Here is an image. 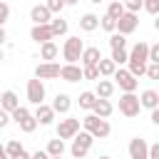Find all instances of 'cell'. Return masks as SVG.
Returning <instances> with one entry per match:
<instances>
[{
    "label": "cell",
    "mask_w": 159,
    "mask_h": 159,
    "mask_svg": "<svg viewBox=\"0 0 159 159\" xmlns=\"http://www.w3.org/2000/svg\"><path fill=\"white\" fill-rule=\"evenodd\" d=\"M127 152H129V159H149V144H147L142 137H134V139H129V147H127Z\"/></svg>",
    "instance_id": "cell-10"
},
{
    "label": "cell",
    "mask_w": 159,
    "mask_h": 159,
    "mask_svg": "<svg viewBox=\"0 0 159 159\" xmlns=\"http://www.w3.org/2000/svg\"><path fill=\"white\" fill-rule=\"evenodd\" d=\"M84 52V42L80 37H67L62 45V57L67 60V65H77V60H82Z\"/></svg>",
    "instance_id": "cell-3"
},
{
    "label": "cell",
    "mask_w": 159,
    "mask_h": 159,
    "mask_svg": "<svg viewBox=\"0 0 159 159\" xmlns=\"http://www.w3.org/2000/svg\"><path fill=\"white\" fill-rule=\"evenodd\" d=\"M52 109H55V114H67L72 109V97L65 94V92H57L55 99H52Z\"/></svg>",
    "instance_id": "cell-16"
},
{
    "label": "cell",
    "mask_w": 159,
    "mask_h": 159,
    "mask_svg": "<svg viewBox=\"0 0 159 159\" xmlns=\"http://www.w3.org/2000/svg\"><path fill=\"white\" fill-rule=\"evenodd\" d=\"M27 102L30 104H45V84H42V80H37V77H32V80H27Z\"/></svg>",
    "instance_id": "cell-8"
},
{
    "label": "cell",
    "mask_w": 159,
    "mask_h": 159,
    "mask_svg": "<svg viewBox=\"0 0 159 159\" xmlns=\"http://www.w3.org/2000/svg\"><path fill=\"white\" fill-rule=\"evenodd\" d=\"M10 20V5L0 0V27H5V22Z\"/></svg>",
    "instance_id": "cell-38"
},
{
    "label": "cell",
    "mask_w": 159,
    "mask_h": 159,
    "mask_svg": "<svg viewBox=\"0 0 159 159\" xmlns=\"http://www.w3.org/2000/svg\"><path fill=\"white\" fill-rule=\"evenodd\" d=\"M149 62H157L159 65V42L157 45H149Z\"/></svg>",
    "instance_id": "cell-41"
},
{
    "label": "cell",
    "mask_w": 159,
    "mask_h": 159,
    "mask_svg": "<svg viewBox=\"0 0 159 159\" xmlns=\"http://www.w3.org/2000/svg\"><path fill=\"white\" fill-rule=\"evenodd\" d=\"M22 149H25V147L20 144V139H10V142L5 144V154H7L10 159H12V157H17V154H20Z\"/></svg>",
    "instance_id": "cell-33"
},
{
    "label": "cell",
    "mask_w": 159,
    "mask_h": 159,
    "mask_svg": "<svg viewBox=\"0 0 159 159\" xmlns=\"http://www.w3.org/2000/svg\"><path fill=\"white\" fill-rule=\"evenodd\" d=\"M50 27H52L55 37H62V35H67V20H62L60 15H55V17L50 20Z\"/></svg>",
    "instance_id": "cell-28"
},
{
    "label": "cell",
    "mask_w": 159,
    "mask_h": 159,
    "mask_svg": "<svg viewBox=\"0 0 159 159\" xmlns=\"http://www.w3.org/2000/svg\"><path fill=\"white\" fill-rule=\"evenodd\" d=\"M0 107H2L5 112H10V114H12V112L20 107V99H17V94H15L12 89H5V92L0 94Z\"/></svg>",
    "instance_id": "cell-17"
},
{
    "label": "cell",
    "mask_w": 159,
    "mask_h": 159,
    "mask_svg": "<svg viewBox=\"0 0 159 159\" xmlns=\"http://www.w3.org/2000/svg\"><path fill=\"white\" fill-rule=\"evenodd\" d=\"M154 30H157V32H159V15H157V17H154Z\"/></svg>",
    "instance_id": "cell-48"
},
{
    "label": "cell",
    "mask_w": 159,
    "mask_h": 159,
    "mask_svg": "<svg viewBox=\"0 0 159 159\" xmlns=\"http://www.w3.org/2000/svg\"><path fill=\"white\" fill-rule=\"evenodd\" d=\"M10 117H12V122H17V127H20L25 134H32V132L37 129V119H35V114H32L27 107H17Z\"/></svg>",
    "instance_id": "cell-4"
},
{
    "label": "cell",
    "mask_w": 159,
    "mask_h": 159,
    "mask_svg": "<svg viewBox=\"0 0 159 159\" xmlns=\"http://www.w3.org/2000/svg\"><path fill=\"white\" fill-rule=\"evenodd\" d=\"M60 55V47H57V42L55 40H50V42H45V45H40V60L42 62H55V57Z\"/></svg>",
    "instance_id": "cell-18"
},
{
    "label": "cell",
    "mask_w": 159,
    "mask_h": 159,
    "mask_svg": "<svg viewBox=\"0 0 159 159\" xmlns=\"http://www.w3.org/2000/svg\"><path fill=\"white\" fill-rule=\"evenodd\" d=\"M112 112H114V104H112L109 99H97V104H94V109H92V114H97L99 119H107Z\"/></svg>",
    "instance_id": "cell-24"
},
{
    "label": "cell",
    "mask_w": 159,
    "mask_h": 159,
    "mask_svg": "<svg viewBox=\"0 0 159 159\" xmlns=\"http://www.w3.org/2000/svg\"><path fill=\"white\" fill-rule=\"evenodd\" d=\"M99 27H102L104 32H109V35H112V32H117V20H112V17L104 12V15L99 17Z\"/></svg>",
    "instance_id": "cell-32"
},
{
    "label": "cell",
    "mask_w": 159,
    "mask_h": 159,
    "mask_svg": "<svg viewBox=\"0 0 159 159\" xmlns=\"http://www.w3.org/2000/svg\"><path fill=\"white\" fill-rule=\"evenodd\" d=\"M137 25H139V15L137 12H124L119 20H117V32L119 35H132L134 30H137Z\"/></svg>",
    "instance_id": "cell-9"
},
{
    "label": "cell",
    "mask_w": 159,
    "mask_h": 159,
    "mask_svg": "<svg viewBox=\"0 0 159 159\" xmlns=\"http://www.w3.org/2000/svg\"><path fill=\"white\" fill-rule=\"evenodd\" d=\"M147 77L149 80H159V65L157 62H149L147 65Z\"/></svg>",
    "instance_id": "cell-40"
},
{
    "label": "cell",
    "mask_w": 159,
    "mask_h": 159,
    "mask_svg": "<svg viewBox=\"0 0 159 159\" xmlns=\"http://www.w3.org/2000/svg\"><path fill=\"white\" fill-rule=\"evenodd\" d=\"M80 119L77 117H65V119H60V124H57V137L60 139H75L77 134H80Z\"/></svg>",
    "instance_id": "cell-7"
},
{
    "label": "cell",
    "mask_w": 159,
    "mask_h": 159,
    "mask_svg": "<svg viewBox=\"0 0 159 159\" xmlns=\"http://www.w3.org/2000/svg\"><path fill=\"white\" fill-rule=\"evenodd\" d=\"M12 159H32V154H30V152H25V149H22V152H20V154H17V157H12Z\"/></svg>",
    "instance_id": "cell-47"
},
{
    "label": "cell",
    "mask_w": 159,
    "mask_h": 159,
    "mask_svg": "<svg viewBox=\"0 0 159 159\" xmlns=\"http://www.w3.org/2000/svg\"><path fill=\"white\" fill-rule=\"evenodd\" d=\"M139 109H142V102H139V97L134 94V92H122V97H119V112L124 114V117H137L139 114Z\"/></svg>",
    "instance_id": "cell-5"
},
{
    "label": "cell",
    "mask_w": 159,
    "mask_h": 159,
    "mask_svg": "<svg viewBox=\"0 0 159 159\" xmlns=\"http://www.w3.org/2000/svg\"><path fill=\"white\" fill-rule=\"evenodd\" d=\"M129 60H139V62H149V45L147 42H137L132 50H129Z\"/></svg>",
    "instance_id": "cell-22"
},
{
    "label": "cell",
    "mask_w": 159,
    "mask_h": 159,
    "mask_svg": "<svg viewBox=\"0 0 159 159\" xmlns=\"http://www.w3.org/2000/svg\"><path fill=\"white\" fill-rule=\"evenodd\" d=\"M0 159H10V157H7V154H0Z\"/></svg>",
    "instance_id": "cell-54"
},
{
    "label": "cell",
    "mask_w": 159,
    "mask_h": 159,
    "mask_svg": "<svg viewBox=\"0 0 159 159\" xmlns=\"http://www.w3.org/2000/svg\"><path fill=\"white\" fill-rule=\"evenodd\" d=\"M30 37H32L35 42L45 45V42L55 40V32H52V27H50V25H32V30H30Z\"/></svg>",
    "instance_id": "cell-13"
},
{
    "label": "cell",
    "mask_w": 159,
    "mask_h": 159,
    "mask_svg": "<svg viewBox=\"0 0 159 159\" xmlns=\"http://www.w3.org/2000/svg\"><path fill=\"white\" fill-rule=\"evenodd\" d=\"M124 2V10L127 12H137L139 15V10L144 7V0H122Z\"/></svg>",
    "instance_id": "cell-35"
},
{
    "label": "cell",
    "mask_w": 159,
    "mask_h": 159,
    "mask_svg": "<svg viewBox=\"0 0 159 159\" xmlns=\"http://www.w3.org/2000/svg\"><path fill=\"white\" fill-rule=\"evenodd\" d=\"M144 10L157 17V15H159V0H144Z\"/></svg>",
    "instance_id": "cell-39"
},
{
    "label": "cell",
    "mask_w": 159,
    "mask_h": 159,
    "mask_svg": "<svg viewBox=\"0 0 159 159\" xmlns=\"http://www.w3.org/2000/svg\"><path fill=\"white\" fill-rule=\"evenodd\" d=\"M7 42V32H5V27H0V47Z\"/></svg>",
    "instance_id": "cell-46"
},
{
    "label": "cell",
    "mask_w": 159,
    "mask_h": 159,
    "mask_svg": "<svg viewBox=\"0 0 159 159\" xmlns=\"http://www.w3.org/2000/svg\"><path fill=\"white\" fill-rule=\"evenodd\" d=\"M147 65H149V62H139V60H129V72H132V75H134V77L139 80L142 75H147Z\"/></svg>",
    "instance_id": "cell-31"
},
{
    "label": "cell",
    "mask_w": 159,
    "mask_h": 159,
    "mask_svg": "<svg viewBox=\"0 0 159 159\" xmlns=\"http://www.w3.org/2000/svg\"><path fill=\"white\" fill-rule=\"evenodd\" d=\"M80 0H65V5H77Z\"/></svg>",
    "instance_id": "cell-49"
},
{
    "label": "cell",
    "mask_w": 159,
    "mask_h": 159,
    "mask_svg": "<svg viewBox=\"0 0 159 159\" xmlns=\"http://www.w3.org/2000/svg\"><path fill=\"white\" fill-rule=\"evenodd\" d=\"M32 159H52L47 152H42V149H37V152H32Z\"/></svg>",
    "instance_id": "cell-44"
},
{
    "label": "cell",
    "mask_w": 159,
    "mask_h": 159,
    "mask_svg": "<svg viewBox=\"0 0 159 159\" xmlns=\"http://www.w3.org/2000/svg\"><path fill=\"white\" fill-rule=\"evenodd\" d=\"M82 127H84V132H89L94 139H107V137L112 134L109 122H107V119H99L97 114H87V117H82Z\"/></svg>",
    "instance_id": "cell-1"
},
{
    "label": "cell",
    "mask_w": 159,
    "mask_h": 159,
    "mask_svg": "<svg viewBox=\"0 0 159 159\" xmlns=\"http://www.w3.org/2000/svg\"><path fill=\"white\" fill-rule=\"evenodd\" d=\"M89 2H94V5H99V2H104V0H89Z\"/></svg>",
    "instance_id": "cell-51"
},
{
    "label": "cell",
    "mask_w": 159,
    "mask_h": 159,
    "mask_svg": "<svg viewBox=\"0 0 159 159\" xmlns=\"http://www.w3.org/2000/svg\"><path fill=\"white\" fill-rule=\"evenodd\" d=\"M77 104H80V109H89V112H92L94 104H97V94L87 89V92H82V94L77 97Z\"/></svg>",
    "instance_id": "cell-26"
},
{
    "label": "cell",
    "mask_w": 159,
    "mask_h": 159,
    "mask_svg": "<svg viewBox=\"0 0 159 159\" xmlns=\"http://www.w3.org/2000/svg\"><path fill=\"white\" fill-rule=\"evenodd\" d=\"M114 82L112 80H97V87H94V94H97V99H109L112 94H114Z\"/></svg>",
    "instance_id": "cell-19"
},
{
    "label": "cell",
    "mask_w": 159,
    "mask_h": 159,
    "mask_svg": "<svg viewBox=\"0 0 159 159\" xmlns=\"http://www.w3.org/2000/svg\"><path fill=\"white\" fill-rule=\"evenodd\" d=\"M45 5L50 7V12H52V15H60V12H62V7H65V0H47Z\"/></svg>",
    "instance_id": "cell-37"
},
{
    "label": "cell",
    "mask_w": 159,
    "mask_h": 159,
    "mask_svg": "<svg viewBox=\"0 0 159 159\" xmlns=\"http://www.w3.org/2000/svg\"><path fill=\"white\" fill-rule=\"evenodd\" d=\"M82 75H84V80H102L97 65H92V67H82Z\"/></svg>",
    "instance_id": "cell-36"
},
{
    "label": "cell",
    "mask_w": 159,
    "mask_h": 159,
    "mask_svg": "<svg viewBox=\"0 0 159 159\" xmlns=\"http://www.w3.org/2000/svg\"><path fill=\"white\" fill-rule=\"evenodd\" d=\"M52 159H62V157H52Z\"/></svg>",
    "instance_id": "cell-55"
},
{
    "label": "cell",
    "mask_w": 159,
    "mask_h": 159,
    "mask_svg": "<svg viewBox=\"0 0 159 159\" xmlns=\"http://www.w3.org/2000/svg\"><path fill=\"white\" fill-rule=\"evenodd\" d=\"M124 12H127V10H124V2H122V0H114V2L107 5V15H109L112 20H119Z\"/></svg>",
    "instance_id": "cell-29"
},
{
    "label": "cell",
    "mask_w": 159,
    "mask_h": 159,
    "mask_svg": "<svg viewBox=\"0 0 159 159\" xmlns=\"http://www.w3.org/2000/svg\"><path fill=\"white\" fill-rule=\"evenodd\" d=\"M99 27V15H94V12H84L82 17H80V30H84V32H94Z\"/></svg>",
    "instance_id": "cell-21"
},
{
    "label": "cell",
    "mask_w": 159,
    "mask_h": 159,
    "mask_svg": "<svg viewBox=\"0 0 159 159\" xmlns=\"http://www.w3.org/2000/svg\"><path fill=\"white\" fill-rule=\"evenodd\" d=\"M92 144H94V137L89 134V132H80L75 139H72V147H70V154L75 157V159H84L87 157V152L92 149Z\"/></svg>",
    "instance_id": "cell-2"
},
{
    "label": "cell",
    "mask_w": 159,
    "mask_h": 159,
    "mask_svg": "<svg viewBox=\"0 0 159 159\" xmlns=\"http://www.w3.org/2000/svg\"><path fill=\"white\" fill-rule=\"evenodd\" d=\"M2 60H5V52H2V50H0V62H2Z\"/></svg>",
    "instance_id": "cell-50"
},
{
    "label": "cell",
    "mask_w": 159,
    "mask_h": 159,
    "mask_svg": "<svg viewBox=\"0 0 159 159\" xmlns=\"http://www.w3.org/2000/svg\"><path fill=\"white\" fill-rule=\"evenodd\" d=\"M0 154H5V147H2V144H0Z\"/></svg>",
    "instance_id": "cell-52"
},
{
    "label": "cell",
    "mask_w": 159,
    "mask_h": 159,
    "mask_svg": "<svg viewBox=\"0 0 159 159\" xmlns=\"http://www.w3.org/2000/svg\"><path fill=\"white\" fill-rule=\"evenodd\" d=\"M109 47L112 50H127V37L119 35V32H112L109 35Z\"/></svg>",
    "instance_id": "cell-30"
},
{
    "label": "cell",
    "mask_w": 159,
    "mask_h": 159,
    "mask_svg": "<svg viewBox=\"0 0 159 159\" xmlns=\"http://www.w3.org/2000/svg\"><path fill=\"white\" fill-rule=\"evenodd\" d=\"M32 114H35L37 124H42V127H47V124L55 122V109H52V104H37Z\"/></svg>",
    "instance_id": "cell-14"
},
{
    "label": "cell",
    "mask_w": 159,
    "mask_h": 159,
    "mask_svg": "<svg viewBox=\"0 0 159 159\" xmlns=\"http://www.w3.org/2000/svg\"><path fill=\"white\" fill-rule=\"evenodd\" d=\"M139 102H142V107H144V109H149V112H152V109H157V107H159V92H157V89H144V92L139 94Z\"/></svg>",
    "instance_id": "cell-20"
},
{
    "label": "cell",
    "mask_w": 159,
    "mask_h": 159,
    "mask_svg": "<svg viewBox=\"0 0 159 159\" xmlns=\"http://www.w3.org/2000/svg\"><path fill=\"white\" fill-rule=\"evenodd\" d=\"M149 159H159V142L149 144Z\"/></svg>",
    "instance_id": "cell-43"
},
{
    "label": "cell",
    "mask_w": 159,
    "mask_h": 159,
    "mask_svg": "<svg viewBox=\"0 0 159 159\" xmlns=\"http://www.w3.org/2000/svg\"><path fill=\"white\" fill-rule=\"evenodd\" d=\"M112 60H114V65L117 67H122L124 62H129V52L127 50H112V55H109Z\"/></svg>",
    "instance_id": "cell-34"
},
{
    "label": "cell",
    "mask_w": 159,
    "mask_h": 159,
    "mask_svg": "<svg viewBox=\"0 0 159 159\" xmlns=\"http://www.w3.org/2000/svg\"><path fill=\"white\" fill-rule=\"evenodd\" d=\"M112 80H114V84H117L122 92H137V87H139V80H137L129 70H122V67L114 72Z\"/></svg>",
    "instance_id": "cell-6"
},
{
    "label": "cell",
    "mask_w": 159,
    "mask_h": 159,
    "mask_svg": "<svg viewBox=\"0 0 159 159\" xmlns=\"http://www.w3.org/2000/svg\"><path fill=\"white\" fill-rule=\"evenodd\" d=\"M60 70H62V65H57V62H40L35 67V77L37 80H55V77H60Z\"/></svg>",
    "instance_id": "cell-11"
},
{
    "label": "cell",
    "mask_w": 159,
    "mask_h": 159,
    "mask_svg": "<svg viewBox=\"0 0 159 159\" xmlns=\"http://www.w3.org/2000/svg\"><path fill=\"white\" fill-rule=\"evenodd\" d=\"M99 159H112V157H107V154H102V157H99Z\"/></svg>",
    "instance_id": "cell-53"
},
{
    "label": "cell",
    "mask_w": 159,
    "mask_h": 159,
    "mask_svg": "<svg viewBox=\"0 0 159 159\" xmlns=\"http://www.w3.org/2000/svg\"><path fill=\"white\" fill-rule=\"evenodd\" d=\"M99 60H102V52H99V47H84V52H82V67L99 65Z\"/></svg>",
    "instance_id": "cell-23"
},
{
    "label": "cell",
    "mask_w": 159,
    "mask_h": 159,
    "mask_svg": "<svg viewBox=\"0 0 159 159\" xmlns=\"http://www.w3.org/2000/svg\"><path fill=\"white\" fill-rule=\"evenodd\" d=\"M52 17H55V15L50 12L47 5H32V10H30V20H32L35 25H50Z\"/></svg>",
    "instance_id": "cell-12"
},
{
    "label": "cell",
    "mask_w": 159,
    "mask_h": 159,
    "mask_svg": "<svg viewBox=\"0 0 159 159\" xmlns=\"http://www.w3.org/2000/svg\"><path fill=\"white\" fill-rule=\"evenodd\" d=\"M152 124H157V127H159V107H157V109H152Z\"/></svg>",
    "instance_id": "cell-45"
},
{
    "label": "cell",
    "mask_w": 159,
    "mask_h": 159,
    "mask_svg": "<svg viewBox=\"0 0 159 159\" xmlns=\"http://www.w3.org/2000/svg\"><path fill=\"white\" fill-rule=\"evenodd\" d=\"M60 77L65 80V82H80V80H84V75H82V67L80 65H62V70H60Z\"/></svg>",
    "instance_id": "cell-15"
},
{
    "label": "cell",
    "mask_w": 159,
    "mask_h": 159,
    "mask_svg": "<svg viewBox=\"0 0 159 159\" xmlns=\"http://www.w3.org/2000/svg\"><path fill=\"white\" fill-rule=\"evenodd\" d=\"M97 67H99V75H102V77H114V72L119 70V67L114 65V60H112V57H102Z\"/></svg>",
    "instance_id": "cell-25"
},
{
    "label": "cell",
    "mask_w": 159,
    "mask_h": 159,
    "mask_svg": "<svg viewBox=\"0 0 159 159\" xmlns=\"http://www.w3.org/2000/svg\"><path fill=\"white\" fill-rule=\"evenodd\" d=\"M65 149H67V147H65V139L57 137V139H50V142H47V149H45V152H47L50 157H62Z\"/></svg>",
    "instance_id": "cell-27"
},
{
    "label": "cell",
    "mask_w": 159,
    "mask_h": 159,
    "mask_svg": "<svg viewBox=\"0 0 159 159\" xmlns=\"http://www.w3.org/2000/svg\"><path fill=\"white\" fill-rule=\"evenodd\" d=\"M10 119H12V117H10V112H5V109L0 107V129H5V127L10 124Z\"/></svg>",
    "instance_id": "cell-42"
}]
</instances>
